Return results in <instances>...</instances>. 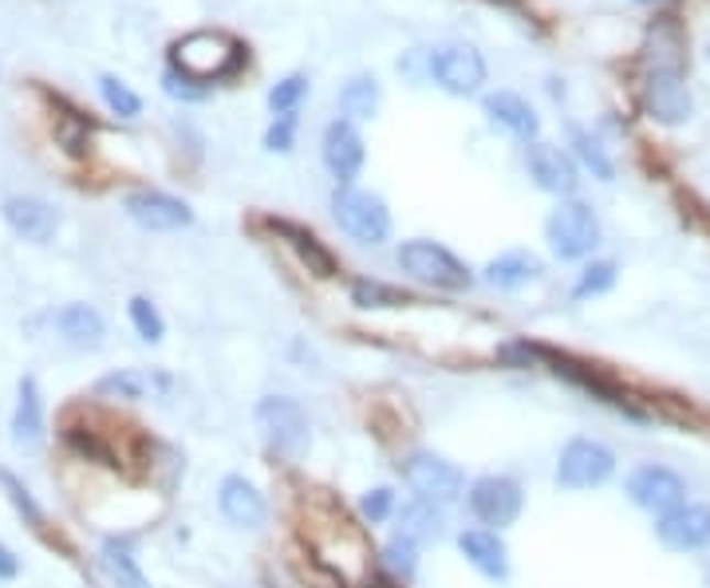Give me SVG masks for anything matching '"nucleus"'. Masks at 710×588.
Returning a JSON list of instances; mask_svg holds the SVG:
<instances>
[{
	"label": "nucleus",
	"instance_id": "obj_15",
	"mask_svg": "<svg viewBox=\"0 0 710 588\" xmlns=\"http://www.w3.org/2000/svg\"><path fill=\"white\" fill-rule=\"evenodd\" d=\"M218 505H221V513H226V522L237 525V530H256V525H265V518H269L265 493L241 475H229L226 482H221Z\"/></svg>",
	"mask_w": 710,
	"mask_h": 588
},
{
	"label": "nucleus",
	"instance_id": "obj_27",
	"mask_svg": "<svg viewBox=\"0 0 710 588\" xmlns=\"http://www.w3.org/2000/svg\"><path fill=\"white\" fill-rule=\"evenodd\" d=\"M340 107H343V115H351V119H371V115L379 111V84L371 76L351 79V84L343 87Z\"/></svg>",
	"mask_w": 710,
	"mask_h": 588
},
{
	"label": "nucleus",
	"instance_id": "obj_30",
	"mask_svg": "<svg viewBox=\"0 0 710 588\" xmlns=\"http://www.w3.org/2000/svg\"><path fill=\"white\" fill-rule=\"evenodd\" d=\"M56 139L64 143L67 154H84L87 139H91V123H87L84 115L64 111V115H59V123H56Z\"/></svg>",
	"mask_w": 710,
	"mask_h": 588
},
{
	"label": "nucleus",
	"instance_id": "obj_31",
	"mask_svg": "<svg viewBox=\"0 0 710 588\" xmlns=\"http://www.w3.org/2000/svg\"><path fill=\"white\" fill-rule=\"evenodd\" d=\"M99 91H103V99H107V107H111L114 115H123V119H134V115L142 111V99L134 96L131 87L123 84V79H114V76H103L99 79Z\"/></svg>",
	"mask_w": 710,
	"mask_h": 588
},
{
	"label": "nucleus",
	"instance_id": "obj_11",
	"mask_svg": "<svg viewBox=\"0 0 710 588\" xmlns=\"http://www.w3.org/2000/svg\"><path fill=\"white\" fill-rule=\"evenodd\" d=\"M655 537H659L663 549L671 553L710 549V505L682 502L679 510L663 513L659 522H655Z\"/></svg>",
	"mask_w": 710,
	"mask_h": 588
},
{
	"label": "nucleus",
	"instance_id": "obj_16",
	"mask_svg": "<svg viewBox=\"0 0 710 588\" xmlns=\"http://www.w3.org/2000/svg\"><path fill=\"white\" fill-rule=\"evenodd\" d=\"M324 166L336 182H351L363 166V139L348 119H336L324 131Z\"/></svg>",
	"mask_w": 710,
	"mask_h": 588
},
{
	"label": "nucleus",
	"instance_id": "obj_4",
	"mask_svg": "<svg viewBox=\"0 0 710 588\" xmlns=\"http://www.w3.org/2000/svg\"><path fill=\"white\" fill-rule=\"evenodd\" d=\"M331 214H336L343 233H351V238L363 241V246H383V241L391 238V214L375 194L348 190V186H343V190H336V198H331Z\"/></svg>",
	"mask_w": 710,
	"mask_h": 588
},
{
	"label": "nucleus",
	"instance_id": "obj_29",
	"mask_svg": "<svg viewBox=\"0 0 710 588\" xmlns=\"http://www.w3.org/2000/svg\"><path fill=\"white\" fill-rule=\"evenodd\" d=\"M131 324H134V333H139L146 344H159L162 336H166V324H162L159 308H154L146 296H134L131 301Z\"/></svg>",
	"mask_w": 710,
	"mask_h": 588
},
{
	"label": "nucleus",
	"instance_id": "obj_33",
	"mask_svg": "<svg viewBox=\"0 0 710 588\" xmlns=\"http://www.w3.org/2000/svg\"><path fill=\"white\" fill-rule=\"evenodd\" d=\"M99 395L111 399H142L146 395V375L142 371H111L99 380Z\"/></svg>",
	"mask_w": 710,
	"mask_h": 588
},
{
	"label": "nucleus",
	"instance_id": "obj_14",
	"mask_svg": "<svg viewBox=\"0 0 710 588\" xmlns=\"http://www.w3.org/2000/svg\"><path fill=\"white\" fill-rule=\"evenodd\" d=\"M127 214H131L142 229H154V233H171V229H182L194 221L186 202L171 198V194H159V190L127 194Z\"/></svg>",
	"mask_w": 710,
	"mask_h": 588
},
{
	"label": "nucleus",
	"instance_id": "obj_12",
	"mask_svg": "<svg viewBox=\"0 0 710 588\" xmlns=\"http://www.w3.org/2000/svg\"><path fill=\"white\" fill-rule=\"evenodd\" d=\"M644 104L659 123H687L691 119V91L682 84L679 67H652L644 84Z\"/></svg>",
	"mask_w": 710,
	"mask_h": 588
},
{
	"label": "nucleus",
	"instance_id": "obj_10",
	"mask_svg": "<svg viewBox=\"0 0 710 588\" xmlns=\"http://www.w3.org/2000/svg\"><path fill=\"white\" fill-rule=\"evenodd\" d=\"M627 498H632L640 510L663 518V513L679 510V505L687 502V482H682L675 470H667V466H640V470H632V478H627Z\"/></svg>",
	"mask_w": 710,
	"mask_h": 588
},
{
	"label": "nucleus",
	"instance_id": "obj_28",
	"mask_svg": "<svg viewBox=\"0 0 710 588\" xmlns=\"http://www.w3.org/2000/svg\"><path fill=\"white\" fill-rule=\"evenodd\" d=\"M572 143H577V154H580V162H585L588 171L597 174V178H604V182H612V159L604 154V146H600V139H592L588 131H572Z\"/></svg>",
	"mask_w": 710,
	"mask_h": 588
},
{
	"label": "nucleus",
	"instance_id": "obj_1",
	"mask_svg": "<svg viewBox=\"0 0 710 588\" xmlns=\"http://www.w3.org/2000/svg\"><path fill=\"white\" fill-rule=\"evenodd\" d=\"M304 537L313 545L316 560L324 569H331L343 585L360 588L363 580H371V545L360 533V525H351L343 513L336 510H316L304 525Z\"/></svg>",
	"mask_w": 710,
	"mask_h": 588
},
{
	"label": "nucleus",
	"instance_id": "obj_32",
	"mask_svg": "<svg viewBox=\"0 0 710 588\" xmlns=\"http://www.w3.org/2000/svg\"><path fill=\"white\" fill-rule=\"evenodd\" d=\"M351 301L360 304V308H395V304H407V296L379 285V281H356L351 285Z\"/></svg>",
	"mask_w": 710,
	"mask_h": 588
},
{
	"label": "nucleus",
	"instance_id": "obj_19",
	"mask_svg": "<svg viewBox=\"0 0 710 588\" xmlns=\"http://www.w3.org/2000/svg\"><path fill=\"white\" fill-rule=\"evenodd\" d=\"M12 443L20 450H36L44 443V403H40V388L32 375L20 380L17 391V411H12Z\"/></svg>",
	"mask_w": 710,
	"mask_h": 588
},
{
	"label": "nucleus",
	"instance_id": "obj_9",
	"mask_svg": "<svg viewBox=\"0 0 710 588\" xmlns=\"http://www.w3.org/2000/svg\"><path fill=\"white\" fill-rule=\"evenodd\" d=\"M430 76L450 91V96H473L485 84V59L470 44H443L430 52Z\"/></svg>",
	"mask_w": 710,
	"mask_h": 588
},
{
	"label": "nucleus",
	"instance_id": "obj_39",
	"mask_svg": "<svg viewBox=\"0 0 710 588\" xmlns=\"http://www.w3.org/2000/svg\"><path fill=\"white\" fill-rule=\"evenodd\" d=\"M293 127H296L293 115H281V123H276L273 131L265 134L269 151H288V146H293Z\"/></svg>",
	"mask_w": 710,
	"mask_h": 588
},
{
	"label": "nucleus",
	"instance_id": "obj_2",
	"mask_svg": "<svg viewBox=\"0 0 710 588\" xmlns=\"http://www.w3.org/2000/svg\"><path fill=\"white\" fill-rule=\"evenodd\" d=\"M245 59V48L237 44L226 32H189L174 44V67L189 84H209V79H226L233 76L237 67Z\"/></svg>",
	"mask_w": 710,
	"mask_h": 588
},
{
	"label": "nucleus",
	"instance_id": "obj_23",
	"mask_svg": "<svg viewBox=\"0 0 710 588\" xmlns=\"http://www.w3.org/2000/svg\"><path fill=\"white\" fill-rule=\"evenodd\" d=\"M273 229L281 233L284 241H288V246H293V253L301 257V265L308 269V273L336 276V257L320 246V238H313V233H308V229H301V226H288V221H273Z\"/></svg>",
	"mask_w": 710,
	"mask_h": 588
},
{
	"label": "nucleus",
	"instance_id": "obj_6",
	"mask_svg": "<svg viewBox=\"0 0 710 588\" xmlns=\"http://www.w3.org/2000/svg\"><path fill=\"white\" fill-rule=\"evenodd\" d=\"M615 475V455L597 438H572V443L560 450L557 462V482L568 490H592V486H604Z\"/></svg>",
	"mask_w": 710,
	"mask_h": 588
},
{
	"label": "nucleus",
	"instance_id": "obj_37",
	"mask_svg": "<svg viewBox=\"0 0 710 588\" xmlns=\"http://www.w3.org/2000/svg\"><path fill=\"white\" fill-rule=\"evenodd\" d=\"M0 482H4V490L12 493V502H17V510H20V513H29V522H32V525H44V513L36 510V502H32V493L24 490V486H20L17 478L9 475V470L0 475Z\"/></svg>",
	"mask_w": 710,
	"mask_h": 588
},
{
	"label": "nucleus",
	"instance_id": "obj_21",
	"mask_svg": "<svg viewBox=\"0 0 710 588\" xmlns=\"http://www.w3.org/2000/svg\"><path fill=\"white\" fill-rule=\"evenodd\" d=\"M56 328L72 348H99L103 344V316L91 304H64L56 313Z\"/></svg>",
	"mask_w": 710,
	"mask_h": 588
},
{
	"label": "nucleus",
	"instance_id": "obj_40",
	"mask_svg": "<svg viewBox=\"0 0 710 588\" xmlns=\"http://www.w3.org/2000/svg\"><path fill=\"white\" fill-rule=\"evenodd\" d=\"M17 573H20V560L12 557V553H9V545H4V541H0V580L17 577Z\"/></svg>",
	"mask_w": 710,
	"mask_h": 588
},
{
	"label": "nucleus",
	"instance_id": "obj_17",
	"mask_svg": "<svg viewBox=\"0 0 710 588\" xmlns=\"http://www.w3.org/2000/svg\"><path fill=\"white\" fill-rule=\"evenodd\" d=\"M529 174L537 178L540 190H549V194H572L577 190V182H580L572 159L549 143L529 146Z\"/></svg>",
	"mask_w": 710,
	"mask_h": 588
},
{
	"label": "nucleus",
	"instance_id": "obj_34",
	"mask_svg": "<svg viewBox=\"0 0 710 588\" xmlns=\"http://www.w3.org/2000/svg\"><path fill=\"white\" fill-rule=\"evenodd\" d=\"M612 285H615V265H612V261H597V265H588L585 273H580V281L572 285V296H577V301H585V296L608 293Z\"/></svg>",
	"mask_w": 710,
	"mask_h": 588
},
{
	"label": "nucleus",
	"instance_id": "obj_18",
	"mask_svg": "<svg viewBox=\"0 0 710 588\" xmlns=\"http://www.w3.org/2000/svg\"><path fill=\"white\" fill-rule=\"evenodd\" d=\"M4 221H9V229L17 233V238L36 241V246L52 238L56 226H59L56 209L40 198H9L4 202Z\"/></svg>",
	"mask_w": 710,
	"mask_h": 588
},
{
	"label": "nucleus",
	"instance_id": "obj_20",
	"mask_svg": "<svg viewBox=\"0 0 710 588\" xmlns=\"http://www.w3.org/2000/svg\"><path fill=\"white\" fill-rule=\"evenodd\" d=\"M458 549L466 553V560H470L473 569L485 573L490 580H505V573H510V557H505V545L498 533L466 530V533H458Z\"/></svg>",
	"mask_w": 710,
	"mask_h": 588
},
{
	"label": "nucleus",
	"instance_id": "obj_8",
	"mask_svg": "<svg viewBox=\"0 0 710 588\" xmlns=\"http://www.w3.org/2000/svg\"><path fill=\"white\" fill-rule=\"evenodd\" d=\"M398 265L407 269L411 276L426 281V285L435 288H466L470 285V273L466 265L458 261L450 249L435 246V241H407V246L398 249Z\"/></svg>",
	"mask_w": 710,
	"mask_h": 588
},
{
	"label": "nucleus",
	"instance_id": "obj_25",
	"mask_svg": "<svg viewBox=\"0 0 710 588\" xmlns=\"http://www.w3.org/2000/svg\"><path fill=\"white\" fill-rule=\"evenodd\" d=\"M99 560H103L107 577H111L114 588H151V580L142 577L139 560L131 557V549H127V541H103V553H99Z\"/></svg>",
	"mask_w": 710,
	"mask_h": 588
},
{
	"label": "nucleus",
	"instance_id": "obj_41",
	"mask_svg": "<svg viewBox=\"0 0 710 588\" xmlns=\"http://www.w3.org/2000/svg\"><path fill=\"white\" fill-rule=\"evenodd\" d=\"M360 588H391V585H387V580H363Z\"/></svg>",
	"mask_w": 710,
	"mask_h": 588
},
{
	"label": "nucleus",
	"instance_id": "obj_36",
	"mask_svg": "<svg viewBox=\"0 0 710 588\" xmlns=\"http://www.w3.org/2000/svg\"><path fill=\"white\" fill-rule=\"evenodd\" d=\"M383 560H387V569L395 573V577H403V580H411L415 577V541H407V537H395L383 549Z\"/></svg>",
	"mask_w": 710,
	"mask_h": 588
},
{
	"label": "nucleus",
	"instance_id": "obj_13",
	"mask_svg": "<svg viewBox=\"0 0 710 588\" xmlns=\"http://www.w3.org/2000/svg\"><path fill=\"white\" fill-rule=\"evenodd\" d=\"M470 510L485 525H510L521 513V486L513 478L490 475L470 486Z\"/></svg>",
	"mask_w": 710,
	"mask_h": 588
},
{
	"label": "nucleus",
	"instance_id": "obj_42",
	"mask_svg": "<svg viewBox=\"0 0 710 588\" xmlns=\"http://www.w3.org/2000/svg\"><path fill=\"white\" fill-rule=\"evenodd\" d=\"M640 4H655V0H640Z\"/></svg>",
	"mask_w": 710,
	"mask_h": 588
},
{
	"label": "nucleus",
	"instance_id": "obj_26",
	"mask_svg": "<svg viewBox=\"0 0 710 588\" xmlns=\"http://www.w3.org/2000/svg\"><path fill=\"white\" fill-rule=\"evenodd\" d=\"M443 510H438L435 502H411V505H403V513H398V537H407V541H435L438 533H443Z\"/></svg>",
	"mask_w": 710,
	"mask_h": 588
},
{
	"label": "nucleus",
	"instance_id": "obj_24",
	"mask_svg": "<svg viewBox=\"0 0 710 588\" xmlns=\"http://www.w3.org/2000/svg\"><path fill=\"white\" fill-rule=\"evenodd\" d=\"M540 273H545L540 261L533 253H525V249L502 253L498 261L485 265V281H490L493 288H521V285H529V281H537Z\"/></svg>",
	"mask_w": 710,
	"mask_h": 588
},
{
	"label": "nucleus",
	"instance_id": "obj_22",
	"mask_svg": "<svg viewBox=\"0 0 710 588\" xmlns=\"http://www.w3.org/2000/svg\"><path fill=\"white\" fill-rule=\"evenodd\" d=\"M485 111H490L493 123L505 127V131L517 134V139H537V131H540L537 111H533L521 96H513V91H498V96H490L485 99Z\"/></svg>",
	"mask_w": 710,
	"mask_h": 588
},
{
	"label": "nucleus",
	"instance_id": "obj_5",
	"mask_svg": "<svg viewBox=\"0 0 710 588\" xmlns=\"http://www.w3.org/2000/svg\"><path fill=\"white\" fill-rule=\"evenodd\" d=\"M545 233H549L553 253L565 257V261L588 257L600 246V221L585 202H560L553 209V218L545 221Z\"/></svg>",
	"mask_w": 710,
	"mask_h": 588
},
{
	"label": "nucleus",
	"instance_id": "obj_3",
	"mask_svg": "<svg viewBox=\"0 0 710 588\" xmlns=\"http://www.w3.org/2000/svg\"><path fill=\"white\" fill-rule=\"evenodd\" d=\"M256 431L269 443V450L284 458H301L308 446V418L301 403L288 395H265L256 403Z\"/></svg>",
	"mask_w": 710,
	"mask_h": 588
},
{
	"label": "nucleus",
	"instance_id": "obj_38",
	"mask_svg": "<svg viewBox=\"0 0 710 588\" xmlns=\"http://www.w3.org/2000/svg\"><path fill=\"white\" fill-rule=\"evenodd\" d=\"M391 502H395L391 490H371L368 498H363V518H368V522H383L391 513Z\"/></svg>",
	"mask_w": 710,
	"mask_h": 588
},
{
	"label": "nucleus",
	"instance_id": "obj_7",
	"mask_svg": "<svg viewBox=\"0 0 710 588\" xmlns=\"http://www.w3.org/2000/svg\"><path fill=\"white\" fill-rule=\"evenodd\" d=\"M403 478H407V486L423 498V502H435V505L458 502L466 490L462 470L438 455H426V450H418V455H411L407 462H403Z\"/></svg>",
	"mask_w": 710,
	"mask_h": 588
},
{
	"label": "nucleus",
	"instance_id": "obj_35",
	"mask_svg": "<svg viewBox=\"0 0 710 588\" xmlns=\"http://www.w3.org/2000/svg\"><path fill=\"white\" fill-rule=\"evenodd\" d=\"M304 96H308V79L288 76V79H281L273 91H269V107H273L276 115H293L296 104H301Z\"/></svg>",
	"mask_w": 710,
	"mask_h": 588
}]
</instances>
